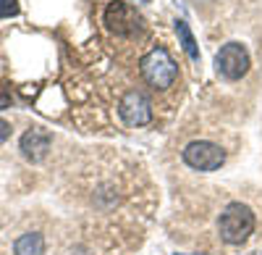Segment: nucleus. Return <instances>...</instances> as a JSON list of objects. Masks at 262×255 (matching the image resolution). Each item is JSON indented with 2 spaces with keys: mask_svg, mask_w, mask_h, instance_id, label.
Here are the masks:
<instances>
[{
  "mask_svg": "<svg viewBox=\"0 0 262 255\" xmlns=\"http://www.w3.org/2000/svg\"><path fill=\"white\" fill-rule=\"evenodd\" d=\"M8 137H11V124L0 119V145H3V142H6Z\"/></svg>",
  "mask_w": 262,
  "mask_h": 255,
  "instance_id": "obj_11",
  "label": "nucleus"
},
{
  "mask_svg": "<svg viewBox=\"0 0 262 255\" xmlns=\"http://www.w3.org/2000/svg\"><path fill=\"white\" fill-rule=\"evenodd\" d=\"M118 113H121V119H123L128 126H144V124L152 121V103H149L142 92L131 90V92H126V95L121 97Z\"/></svg>",
  "mask_w": 262,
  "mask_h": 255,
  "instance_id": "obj_6",
  "label": "nucleus"
},
{
  "mask_svg": "<svg viewBox=\"0 0 262 255\" xmlns=\"http://www.w3.org/2000/svg\"><path fill=\"white\" fill-rule=\"evenodd\" d=\"M223 161H226L223 147L215 142H207V140H196L186 145V150H184V163L196 168V171H215V168L223 166Z\"/></svg>",
  "mask_w": 262,
  "mask_h": 255,
  "instance_id": "obj_5",
  "label": "nucleus"
},
{
  "mask_svg": "<svg viewBox=\"0 0 262 255\" xmlns=\"http://www.w3.org/2000/svg\"><path fill=\"white\" fill-rule=\"evenodd\" d=\"M176 255H179V252H176ZM194 255H205V252H194Z\"/></svg>",
  "mask_w": 262,
  "mask_h": 255,
  "instance_id": "obj_12",
  "label": "nucleus"
},
{
  "mask_svg": "<svg viewBox=\"0 0 262 255\" xmlns=\"http://www.w3.org/2000/svg\"><path fill=\"white\" fill-rule=\"evenodd\" d=\"M105 24L118 37H134V34L142 32L144 21H142V16L137 13L134 6L123 3V0H113V3L105 8Z\"/></svg>",
  "mask_w": 262,
  "mask_h": 255,
  "instance_id": "obj_3",
  "label": "nucleus"
},
{
  "mask_svg": "<svg viewBox=\"0 0 262 255\" xmlns=\"http://www.w3.org/2000/svg\"><path fill=\"white\" fill-rule=\"evenodd\" d=\"M217 231H221V240L228 245H242L249 240V234L254 231V213L252 208L244 203H231L226 205V210L221 213L217 221Z\"/></svg>",
  "mask_w": 262,
  "mask_h": 255,
  "instance_id": "obj_1",
  "label": "nucleus"
},
{
  "mask_svg": "<svg viewBox=\"0 0 262 255\" xmlns=\"http://www.w3.org/2000/svg\"><path fill=\"white\" fill-rule=\"evenodd\" d=\"M176 34H179V42H181V48L186 50V55L191 61H200V48H196V40L189 29V24L184 18H176Z\"/></svg>",
  "mask_w": 262,
  "mask_h": 255,
  "instance_id": "obj_9",
  "label": "nucleus"
},
{
  "mask_svg": "<svg viewBox=\"0 0 262 255\" xmlns=\"http://www.w3.org/2000/svg\"><path fill=\"white\" fill-rule=\"evenodd\" d=\"M215 69L221 76L236 82L242 79L247 71H249V53L247 48L242 45V42H228V45H223L221 50H217L215 55Z\"/></svg>",
  "mask_w": 262,
  "mask_h": 255,
  "instance_id": "obj_4",
  "label": "nucleus"
},
{
  "mask_svg": "<svg viewBox=\"0 0 262 255\" xmlns=\"http://www.w3.org/2000/svg\"><path fill=\"white\" fill-rule=\"evenodd\" d=\"M142 76L147 79V84H152L155 90H168L173 87V82L179 76V66L170 58V53L165 48H152L142 61H139Z\"/></svg>",
  "mask_w": 262,
  "mask_h": 255,
  "instance_id": "obj_2",
  "label": "nucleus"
},
{
  "mask_svg": "<svg viewBox=\"0 0 262 255\" xmlns=\"http://www.w3.org/2000/svg\"><path fill=\"white\" fill-rule=\"evenodd\" d=\"M50 134L45 129H29L24 132V137H21V153H24L27 161L32 163H39L48 158V150H50Z\"/></svg>",
  "mask_w": 262,
  "mask_h": 255,
  "instance_id": "obj_7",
  "label": "nucleus"
},
{
  "mask_svg": "<svg viewBox=\"0 0 262 255\" xmlns=\"http://www.w3.org/2000/svg\"><path fill=\"white\" fill-rule=\"evenodd\" d=\"M18 0H0V18H11L18 16Z\"/></svg>",
  "mask_w": 262,
  "mask_h": 255,
  "instance_id": "obj_10",
  "label": "nucleus"
},
{
  "mask_svg": "<svg viewBox=\"0 0 262 255\" xmlns=\"http://www.w3.org/2000/svg\"><path fill=\"white\" fill-rule=\"evenodd\" d=\"M13 252L16 255H42L45 252V240H42V234H37V231L21 234L13 245Z\"/></svg>",
  "mask_w": 262,
  "mask_h": 255,
  "instance_id": "obj_8",
  "label": "nucleus"
},
{
  "mask_svg": "<svg viewBox=\"0 0 262 255\" xmlns=\"http://www.w3.org/2000/svg\"><path fill=\"white\" fill-rule=\"evenodd\" d=\"M139 3H149V0H139Z\"/></svg>",
  "mask_w": 262,
  "mask_h": 255,
  "instance_id": "obj_13",
  "label": "nucleus"
}]
</instances>
